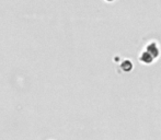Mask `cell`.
<instances>
[{"label": "cell", "mask_w": 161, "mask_h": 140, "mask_svg": "<svg viewBox=\"0 0 161 140\" xmlns=\"http://www.w3.org/2000/svg\"><path fill=\"white\" fill-rule=\"evenodd\" d=\"M48 140H54V139H48Z\"/></svg>", "instance_id": "1"}]
</instances>
